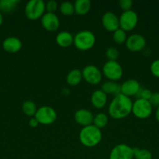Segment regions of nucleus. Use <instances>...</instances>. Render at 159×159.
Listing matches in <instances>:
<instances>
[{
	"label": "nucleus",
	"mask_w": 159,
	"mask_h": 159,
	"mask_svg": "<svg viewBox=\"0 0 159 159\" xmlns=\"http://www.w3.org/2000/svg\"><path fill=\"white\" fill-rule=\"evenodd\" d=\"M153 111V107L150 103L149 100L137 98L132 102V113L134 116L140 120H144L149 117Z\"/></svg>",
	"instance_id": "423d86ee"
},
{
	"label": "nucleus",
	"mask_w": 159,
	"mask_h": 159,
	"mask_svg": "<svg viewBox=\"0 0 159 159\" xmlns=\"http://www.w3.org/2000/svg\"><path fill=\"white\" fill-rule=\"evenodd\" d=\"M59 10L64 16H72L75 13L74 5L70 2H63L59 6Z\"/></svg>",
	"instance_id": "bb28decb"
},
{
	"label": "nucleus",
	"mask_w": 159,
	"mask_h": 159,
	"mask_svg": "<svg viewBox=\"0 0 159 159\" xmlns=\"http://www.w3.org/2000/svg\"><path fill=\"white\" fill-rule=\"evenodd\" d=\"M101 23L104 29L108 32H115L119 28L118 16L113 12H106L101 17Z\"/></svg>",
	"instance_id": "f8f14e48"
},
{
	"label": "nucleus",
	"mask_w": 159,
	"mask_h": 159,
	"mask_svg": "<svg viewBox=\"0 0 159 159\" xmlns=\"http://www.w3.org/2000/svg\"><path fill=\"white\" fill-rule=\"evenodd\" d=\"M82 79V71L77 68L71 70L66 76V82L70 86H76L79 85Z\"/></svg>",
	"instance_id": "412c9836"
},
{
	"label": "nucleus",
	"mask_w": 159,
	"mask_h": 159,
	"mask_svg": "<svg viewBox=\"0 0 159 159\" xmlns=\"http://www.w3.org/2000/svg\"><path fill=\"white\" fill-rule=\"evenodd\" d=\"M101 90L105 93L106 95L111 94L114 96L121 94V87L119 84L116 82H112V81H107L101 85Z\"/></svg>",
	"instance_id": "6ab92c4d"
},
{
	"label": "nucleus",
	"mask_w": 159,
	"mask_h": 159,
	"mask_svg": "<svg viewBox=\"0 0 159 159\" xmlns=\"http://www.w3.org/2000/svg\"><path fill=\"white\" fill-rule=\"evenodd\" d=\"M74 37L68 31H61L56 35V43L61 48H69L73 43Z\"/></svg>",
	"instance_id": "a211bd4d"
},
{
	"label": "nucleus",
	"mask_w": 159,
	"mask_h": 159,
	"mask_svg": "<svg viewBox=\"0 0 159 159\" xmlns=\"http://www.w3.org/2000/svg\"><path fill=\"white\" fill-rule=\"evenodd\" d=\"M2 23H3V16H2V13L0 12V26L2 24Z\"/></svg>",
	"instance_id": "c9c22d12"
},
{
	"label": "nucleus",
	"mask_w": 159,
	"mask_h": 159,
	"mask_svg": "<svg viewBox=\"0 0 159 159\" xmlns=\"http://www.w3.org/2000/svg\"><path fill=\"white\" fill-rule=\"evenodd\" d=\"M152 92L151 90L147 89H142L140 90L139 93L137 94V96L140 99H145V100H150L151 97V95H152Z\"/></svg>",
	"instance_id": "c756f323"
},
{
	"label": "nucleus",
	"mask_w": 159,
	"mask_h": 159,
	"mask_svg": "<svg viewBox=\"0 0 159 159\" xmlns=\"http://www.w3.org/2000/svg\"><path fill=\"white\" fill-rule=\"evenodd\" d=\"M28 124H29L30 127H37V126H38L39 123H38V121H37V120L36 119V118L34 116V117H32V118H31V119H30L29 123H28Z\"/></svg>",
	"instance_id": "72a5a7b5"
},
{
	"label": "nucleus",
	"mask_w": 159,
	"mask_h": 159,
	"mask_svg": "<svg viewBox=\"0 0 159 159\" xmlns=\"http://www.w3.org/2000/svg\"><path fill=\"white\" fill-rule=\"evenodd\" d=\"M119 28L125 32L131 31L137 26L138 23V16L133 10L125 11L118 17Z\"/></svg>",
	"instance_id": "6e6552de"
},
{
	"label": "nucleus",
	"mask_w": 159,
	"mask_h": 159,
	"mask_svg": "<svg viewBox=\"0 0 159 159\" xmlns=\"http://www.w3.org/2000/svg\"><path fill=\"white\" fill-rule=\"evenodd\" d=\"M152 154L147 149L139 148H133V158L152 159Z\"/></svg>",
	"instance_id": "393cba45"
},
{
	"label": "nucleus",
	"mask_w": 159,
	"mask_h": 159,
	"mask_svg": "<svg viewBox=\"0 0 159 159\" xmlns=\"http://www.w3.org/2000/svg\"><path fill=\"white\" fill-rule=\"evenodd\" d=\"M150 70H151V74L154 77L159 79V58L156 59L151 63V66H150Z\"/></svg>",
	"instance_id": "c85d7f7f"
},
{
	"label": "nucleus",
	"mask_w": 159,
	"mask_h": 159,
	"mask_svg": "<svg viewBox=\"0 0 159 159\" xmlns=\"http://www.w3.org/2000/svg\"><path fill=\"white\" fill-rule=\"evenodd\" d=\"M118 5H119L121 9L123 10V12L129 11L131 10V8L132 6V0H120Z\"/></svg>",
	"instance_id": "2f4dec72"
},
{
	"label": "nucleus",
	"mask_w": 159,
	"mask_h": 159,
	"mask_svg": "<svg viewBox=\"0 0 159 159\" xmlns=\"http://www.w3.org/2000/svg\"><path fill=\"white\" fill-rule=\"evenodd\" d=\"M102 75H104L108 81L116 82L123 76V67L117 61H108L102 67Z\"/></svg>",
	"instance_id": "39448f33"
},
{
	"label": "nucleus",
	"mask_w": 159,
	"mask_h": 159,
	"mask_svg": "<svg viewBox=\"0 0 159 159\" xmlns=\"http://www.w3.org/2000/svg\"><path fill=\"white\" fill-rule=\"evenodd\" d=\"M108 123V116L104 113H99L94 116L93 125L98 128L101 129L106 127Z\"/></svg>",
	"instance_id": "5701e85b"
},
{
	"label": "nucleus",
	"mask_w": 159,
	"mask_h": 159,
	"mask_svg": "<svg viewBox=\"0 0 159 159\" xmlns=\"http://www.w3.org/2000/svg\"><path fill=\"white\" fill-rule=\"evenodd\" d=\"M34 117L37 120L39 124L51 125L55 122L57 119V113L52 107L48 106H42L37 109Z\"/></svg>",
	"instance_id": "0eeeda50"
},
{
	"label": "nucleus",
	"mask_w": 159,
	"mask_h": 159,
	"mask_svg": "<svg viewBox=\"0 0 159 159\" xmlns=\"http://www.w3.org/2000/svg\"><path fill=\"white\" fill-rule=\"evenodd\" d=\"M81 71L83 79L90 85H98L102 79V72L95 65H87Z\"/></svg>",
	"instance_id": "1a4fd4ad"
},
{
	"label": "nucleus",
	"mask_w": 159,
	"mask_h": 159,
	"mask_svg": "<svg viewBox=\"0 0 159 159\" xmlns=\"http://www.w3.org/2000/svg\"><path fill=\"white\" fill-rule=\"evenodd\" d=\"M57 8L58 4L54 0H50L48 2L45 3V10L47 11V12L55 13V12L57 10Z\"/></svg>",
	"instance_id": "7c9ffc66"
},
{
	"label": "nucleus",
	"mask_w": 159,
	"mask_h": 159,
	"mask_svg": "<svg viewBox=\"0 0 159 159\" xmlns=\"http://www.w3.org/2000/svg\"><path fill=\"white\" fill-rule=\"evenodd\" d=\"M90 101L94 107L96 109H102L107 103V95L101 89H97L92 93Z\"/></svg>",
	"instance_id": "f3484780"
},
{
	"label": "nucleus",
	"mask_w": 159,
	"mask_h": 159,
	"mask_svg": "<svg viewBox=\"0 0 159 159\" xmlns=\"http://www.w3.org/2000/svg\"><path fill=\"white\" fill-rule=\"evenodd\" d=\"M120 87H121V94L127 97L137 96L140 90L141 89L140 82L132 79L125 81L122 85H120Z\"/></svg>",
	"instance_id": "4468645a"
},
{
	"label": "nucleus",
	"mask_w": 159,
	"mask_h": 159,
	"mask_svg": "<svg viewBox=\"0 0 159 159\" xmlns=\"http://www.w3.org/2000/svg\"><path fill=\"white\" fill-rule=\"evenodd\" d=\"M109 159H133V148L126 144H118L112 149Z\"/></svg>",
	"instance_id": "9d476101"
},
{
	"label": "nucleus",
	"mask_w": 159,
	"mask_h": 159,
	"mask_svg": "<svg viewBox=\"0 0 159 159\" xmlns=\"http://www.w3.org/2000/svg\"><path fill=\"white\" fill-rule=\"evenodd\" d=\"M22 41L16 37H9L2 42V48L6 52L17 53L22 48Z\"/></svg>",
	"instance_id": "dca6fc26"
},
{
	"label": "nucleus",
	"mask_w": 159,
	"mask_h": 159,
	"mask_svg": "<svg viewBox=\"0 0 159 159\" xmlns=\"http://www.w3.org/2000/svg\"><path fill=\"white\" fill-rule=\"evenodd\" d=\"M45 2L42 0H31L25 6L24 12L30 20L41 19L45 13Z\"/></svg>",
	"instance_id": "20e7f679"
},
{
	"label": "nucleus",
	"mask_w": 159,
	"mask_h": 159,
	"mask_svg": "<svg viewBox=\"0 0 159 159\" xmlns=\"http://www.w3.org/2000/svg\"><path fill=\"white\" fill-rule=\"evenodd\" d=\"M105 55L108 61H116L119 55V53L116 48L114 47H110L106 50Z\"/></svg>",
	"instance_id": "cd10ccee"
},
{
	"label": "nucleus",
	"mask_w": 159,
	"mask_h": 159,
	"mask_svg": "<svg viewBox=\"0 0 159 159\" xmlns=\"http://www.w3.org/2000/svg\"><path fill=\"white\" fill-rule=\"evenodd\" d=\"M126 47L129 51L139 52L144 49L146 47V39L140 34H132L127 37L126 41Z\"/></svg>",
	"instance_id": "9b49d317"
},
{
	"label": "nucleus",
	"mask_w": 159,
	"mask_h": 159,
	"mask_svg": "<svg viewBox=\"0 0 159 159\" xmlns=\"http://www.w3.org/2000/svg\"><path fill=\"white\" fill-rule=\"evenodd\" d=\"M96 37L95 35L88 30H84L78 32L74 36L73 44L78 50L82 51H89L95 44Z\"/></svg>",
	"instance_id": "7ed1b4c3"
},
{
	"label": "nucleus",
	"mask_w": 159,
	"mask_h": 159,
	"mask_svg": "<svg viewBox=\"0 0 159 159\" xmlns=\"http://www.w3.org/2000/svg\"><path fill=\"white\" fill-rule=\"evenodd\" d=\"M19 2V0H1L0 12L2 13H10L17 8Z\"/></svg>",
	"instance_id": "4be33fe9"
},
{
	"label": "nucleus",
	"mask_w": 159,
	"mask_h": 159,
	"mask_svg": "<svg viewBox=\"0 0 159 159\" xmlns=\"http://www.w3.org/2000/svg\"><path fill=\"white\" fill-rule=\"evenodd\" d=\"M155 117H156V120H157V122L159 123V106L157 107V109H156Z\"/></svg>",
	"instance_id": "f704fd0d"
},
{
	"label": "nucleus",
	"mask_w": 159,
	"mask_h": 159,
	"mask_svg": "<svg viewBox=\"0 0 159 159\" xmlns=\"http://www.w3.org/2000/svg\"><path fill=\"white\" fill-rule=\"evenodd\" d=\"M132 102L130 98L119 94L113 98L108 105V113L112 118L121 120L132 113Z\"/></svg>",
	"instance_id": "f257e3e1"
},
{
	"label": "nucleus",
	"mask_w": 159,
	"mask_h": 159,
	"mask_svg": "<svg viewBox=\"0 0 159 159\" xmlns=\"http://www.w3.org/2000/svg\"><path fill=\"white\" fill-rule=\"evenodd\" d=\"M94 116L93 113L87 109H80L74 113L75 121L83 127L93 124Z\"/></svg>",
	"instance_id": "2eb2a0df"
},
{
	"label": "nucleus",
	"mask_w": 159,
	"mask_h": 159,
	"mask_svg": "<svg viewBox=\"0 0 159 159\" xmlns=\"http://www.w3.org/2000/svg\"><path fill=\"white\" fill-rule=\"evenodd\" d=\"M102 134L101 129L94 125L84 127L79 134V139L81 144L87 148H93L98 145L101 141Z\"/></svg>",
	"instance_id": "f03ea898"
},
{
	"label": "nucleus",
	"mask_w": 159,
	"mask_h": 159,
	"mask_svg": "<svg viewBox=\"0 0 159 159\" xmlns=\"http://www.w3.org/2000/svg\"><path fill=\"white\" fill-rule=\"evenodd\" d=\"M0 2H1V0H0Z\"/></svg>",
	"instance_id": "e433bc0d"
},
{
	"label": "nucleus",
	"mask_w": 159,
	"mask_h": 159,
	"mask_svg": "<svg viewBox=\"0 0 159 159\" xmlns=\"http://www.w3.org/2000/svg\"><path fill=\"white\" fill-rule=\"evenodd\" d=\"M73 5H74L75 13L80 16L87 14L91 8V2L90 0H76Z\"/></svg>",
	"instance_id": "aec40b11"
},
{
	"label": "nucleus",
	"mask_w": 159,
	"mask_h": 159,
	"mask_svg": "<svg viewBox=\"0 0 159 159\" xmlns=\"http://www.w3.org/2000/svg\"><path fill=\"white\" fill-rule=\"evenodd\" d=\"M41 23L44 29L49 32L56 31L60 25V21L58 16L51 12H45L41 18Z\"/></svg>",
	"instance_id": "ddd939ff"
},
{
	"label": "nucleus",
	"mask_w": 159,
	"mask_h": 159,
	"mask_svg": "<svg viewBox=\"0 0 159 159\" xmlns=\"http://www.w3.org/2000/svg\"><path fill=\"white\" fill-rule=\"evenodd\" d=\"M22 110L23 113L28 116H34L37 108L36 107V104L33 101L26 100L22 105Z\"/></svg>",
	"instance_id": "b1692460"
},
{
	"label": "nucleus",
	"mask_w": 159,
	"mask_h": 159,
	"mask_svg": "<svg viewBox=\"0 0 159 159\" xmlns=\"http://www.w3.org/2000/svg\"><path fill=\"white\" fill-rule=\"evenodd\" d=\"M150 103L152 107H157L159 106V92L153 93L151 95V97L149 100Z\"/></svg>",
	"instance_id": "473e14b6"
},
{
	"label": "nucleus",
	"mask_w": 159,
	"mask_h": 159,
	"mask_svg": "<svg viewBox=\"0 0 159 159\" xmlns=\"http://www.w3.org/2000/svg\"><path fill=\"white\" fill-rule=\"evenodd\" d=\"M112 38H113L114 42L115 43H117V44H123V43H126V39H127L126 32H125L123 30L118 28L115 32H113Z\"/></svg>",
	"instance_id": "a878e982"
}]
</instances>
